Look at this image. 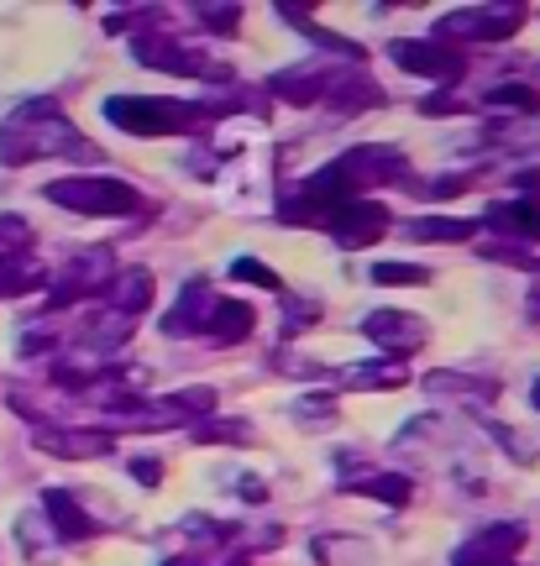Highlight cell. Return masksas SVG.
I'll use <instances>...</instances> for the list:
<instances>
[{
    "label": "cell",
    "mask_w": 540,
    "mask_h": 566,
    "mask_svg": "<svg viewBox=\"0 0 540 566\" xmlns=\"http://www.w3.org/2000/svg\"><path fill=\"white\" fill-rule=\"evenodd\" d=\"M341 378H346V388H399L409 384V367L383 357V363H367V367H346Z\"/></svg>",
    "instance_id": "cell-16"
},
{
    "label": "cell",
    "mask_w": 540,
    "mask_h": 566,
    "mask_svg": "<svg viewBox=\"0 0 540 566\" xmlns=\"http://www.w3.org/2000/svg\"><path fill=\"white\" fill-rule=\"evenodd\" d=\"M482 226L499 231L503 242H515V247H536L540 242V195H520V200H509V205H488Z\"/></svg>",
    "instance_id": "cell-11"
},
{
    "label": "cell",
    "mask_w": 540,
    "mask_h": 566,
    "mask_svg": "<svg viewBox=\"0 0 540 566\" xmlns=\"http://www.w3.org/2000/svg\"><path fill=\"white\" fill-rule=\"evenodd\" d=\"M27 252H32V226L21 216H0V268L27 263Z\"/></svg>",
    "instance_id": "cell-18"
},
{
    "label": "cell",
    "mask_w": 540,
    "mask_h": 566,
    "mask_svg": "<svg viewBox=\"0 0 540 566\" xmlns=\"http://www.w3.org/2000/svg\"><path fill=\"white\" fill-rule=\"evenodd\" d=\"M525 546V530L520 525H499V530H482L478 541H467L457 551V562L451 566H520L515 562V551Z\"/></svg>",
    "instance_id": "cell-12"
},
{
    "label": "cell",
    "mask_w": 540,
    "mask_h": 566,
    "mask_svg": "<svg viewBox=\"0 0 540 566\" xmlns=\"http://www.w3.org/2000/svg\"><path fill=\"white\" fill-rule=\"evenodd\" d=\"M189 441L200 446H220V441H252V430L241 420H216V415H205V420L189 424Z\"/></svg>",
    "instance_id": "cell-19"
},
{
    "label": "cell",
    "mask_w": 540,
    "mask_h": 566,
    "mask_svg": "<svg viewBox=\"0 0 540 566\" xmlns=\"http://www.w3.org/2000/svg\"><path fill=\"white\" fill-rule=\"evenodd\" d=\"M231 279H237V283H258V289H273V294H283V279L273 273V268H262L258 258H237V263H231Z\"/></svg>",
    "instance_id": "cell-22"
},
{
    "label": "cell",
    "mask_w": 540,
    "mask_h": 566,
    "mask_svg": "<svg viewBox=\"0 0 540 566\" xmlns=\"http://www.w3.org/2000/svg\"><path fill=\"white\" fill-rule=\"evenodd\" d=\"M32 446L48 451V457H63V462H101V457L116 451V436H111V430H84V424H69V430L38 424V430H32Z\"/></svg>",
    "instance_id": "cell-7"
},
{
    "label": "cell",
    "mask_w": 540,
    "mask_h": 566,
    "mask_svg": "<svg viewBox=\"0 0 540 566\" xmlns=\"http://www.w3.org/2000/svg\"><path fill=\"white\" fill-rule=\"evenodd\" d=\"M325 231L336 237V247L357 252V247H373L378 237H388V210L378 200H352V205H336L325 216Z\"/></svg>",
    "instance_id": "cell-5"
},
{
    "label": "cell",
    "mask_w": 540,
    "mask_h": 566,
    "mask_svg": "<svg viewBox=\"0 0 540 566\" xmlns=\"http://www.w3.org/2000/svg\"><path fill=\"white\" fill-rule=\"evenodd\" d=\"M105 122L121 126L126 137H179L200 126V111L174 95H116L105 101Z\"/></svg>",
    "instance_id": "cell-2"
},
{
    "label": "cell",
    "mask_w": 540,
    "mask_h": 566,
    "mask_svg": "<svg viewBox=\"0 0 540 566\" xmlns=\"http://www.w3.org/2000/svg\"><path fill=\"white\" fill-rule=\"evenodd\" d=\"M101 294H105V310H116V315H126V321H137L142 310L153 304V273H147V268L111 273V283H105Z\"/></svg>",
    "instance_id": "cell-14"
},
{
    "label": "cell",
    "mask_w": 540,
    "mask_h": 566,
    "mask_svg": "<svg viewBox=\"0 0 540 566\" xmlns=\"http://www.w3.org/2000/svg\"><path fill=\"white\" fill-rule=\"evenodd\" d=\"M472 231H478L472 221H446V216H430V221L404 226V237H409V242H467Z\"/></svg>",
    "instance_id": "cell-17"
},
{
    "label": "cell",
    "mask_w": 540,
    "mask_h": 566,
    "mask_svg": "<svg viewBox=\"0 0 540 566\" xmlns=\"http://www.w3.org/2000/svg\"><path fill=\"white\" fill-rule=\"evenodd\" d=\"M63 153H90L74 132V122L59 111V101H32L21 105L11 122L0 126V158L6 163H38L63 158Z\"/></svg>",
    "instance_id": "cell-1"
},
{
    "label": "cell",
    "mask_w": 540,
    "mask_h": 566,
    "mask_svg": "<svg viewBox=\"0 0 540 566\" xmlns=\"http://www.w3.org/2000/svg\"><path fill=\"white\" fill-rule=\"evenodd\" d=\"M388 53H394V63L404 74H420V80H436V84H457L467 74V59L451 53V48H440V42L409 38V42H394Z\"/></svg>",
    "instance_id": "cell-8"
},
{
    "label": "cell",
    "mask_w": 540,
    "mask_h": 566,
    "mask_svg": "<svg viewBox=\"0 0 540 566\" xmlns=\"http://www.w3.org/2000/svg\"><path fill=\"white\" fill-rule=\"evenodd\" d=\"M425 279H430V273L415 263H378L373 268V283H425Z\"/></svg>",
    "instance_id": "cell-23"
},
{
    "label": "cell",
    "mask_w": 540,
    "mask_h": 566,
    "mask_svg": "<svg viewBox=\"0 0 540 566\" xmlns=\"http://www.w3.org/2000/svg\"><path fill=\"white\" fill-rule=\"evenodd\" d=\"M53 205H63L69 216H137L142 195L126 179H111V174H69V179H53L42 189Z\"/></svg>",
    "instance_id": "cell-3"
},
{
    "label": "cell",
    "mask_w": 540,
    "mask_h": 566,
    "mask_svg": "<svg viewBox=\"0 0 540 566\" xmlns=\"http://www.w3.org/2000/svg\"><path fill=\"white\" fill-rule=\"evenodd\" d=\"M132 478H137V483H153V488H158L163 483V462H147V457H137V462H132Z\"/></svg>",
    "instance_id": "cell-24"
},
{
    "label": "cell",
    "mask_w": 540,
    "mask_h": 566,
    "mask_svg": "<svg viewBox=\"0 0 540 566\" xmlns=\"http://www.w3.org/2000/svg\"><path fill=\"white\" fill-rule=\"evenodd\" d=\"M137 63L142 69H163V74H220V69H210L205 63L200 48H189V42L179 38H137Z\"/></svg>",
    "instance_id": "cell-10"
},
{
    "label": "cell",
    "mask_w": 540,
    "mask_h": 566,
    "mask_svg": "<svg viewBox=\"0 0 540 566\" xmlns=\"http://www.w3.org/2000/svg\"><path fill=\"white\" fill-rule=\"evenodd\" d=\"M42 520H48V525H53V535H59V541H69V546L95 541V535L105 530V520L84 514L80 499H74V493H63V488H48V493H42Z\"/></svg>",
    "instance_id": "cell-9"
},
{
    "label": "cell",
    "mask_w": 540,
    "mask_h": 566,
    "mask_svg": "<svg viewBox=\"0 0 540 566\" xmlns=\"http://www.w3.org/2000/svg\"><path fill=\"white\" fill-rule=\"evenodd\" d=\"M530 321L540 325V283H536V289H530Z\"/></svg>",
    "instance_id": "cell-25"
},
{
    "label": "cell",
    "mask_w": 540,
    "mask_h": 566,
    "mask_svg": "<svg viewBox=\"0 0 540 566\" xmlns=\"http://www.w3.org/2000/svg\"><path fill=\"white\" fill-rule=\"evenodd\" d=\"M525 6H467V11H446L436 21V42L440 48H478V42H509L525 27Z\"/></svg>",
    "instance_id": "cell-4"
},
{
    "label": "cell",
    "mask_w": 540,
    "mask_h": 566,
    "mask_svg": "<svg viewBox=\"0 0 540 566\" xmlns=\"http://www.w3.org/2000/svg\"><path fill=\"white\" fill-rule=\"evenodd\" d=\"M346 493H367V499H383V504L404 509L415 488H409L404 472H367V478H346Z\"/></svg>",
    "instance_id": "cell-15"
},
{
    "label": "cell",
    "mask_w": 540,
    "mask_h": 566,
    "mask_svg": "<svg viewBox=\"0 0 540 566\" xmlns=\"http://www.w3.org/2000/svg\"><path fill=\"white\" fill-rule=\"evenodd\" d=\"M362 336L378 342L394 363H404L409 352H420V346L430 342V325H425L420 315H404V310H373V315L362 321Z\"/></svg>",
    "instance_id": "cell-6"
},
{
    "label": "cell",
    "mask_w": 540,
    "mask_h": 566,
    "mask_svg": "<svg viewBox=\"0 0 540 566\" xmlns=\"http://www.w3.org/2000/svg\"><path fill=\"white\" fill-rule=\"evenodd\" d=\"M195 27L216 32V38H231V32L241 27V11L237 6H195Z\"/></svg>",
    "instance_id": "cell-21"
},
{
    "label": "cell",
    "mask_w": 540,
    "mask_h": 566,
    "mask_svg": "<svg viewBox=\"0 0 540 566\" xmlns=\"http://www.w3.org/2000/svg\"><path fill=\"white\" fill-rule=\"evenodd\" d=\"M252 325H258V310L247 300H216L200 325V336L216 346H231V342H241V336H252Z\"/></svg>",
    "instance_id": "cell-13"
},
{
    "label": "cell",
    "mask_w": 540,
    "mask_h": 566,
    "mask_svg": "<svg viewBox=\"0 0 540 566\" xmlns=\"http://www.w3.org/2000/svg\"><path fill=\"white\" fill-rule=\"evenodd\" d=\"M42 283H48V273H42L38 263L0 268V300H17V294H32V289H42Z\"/></svg>",
    "instance_id": "cell-20"
}]
</instances>
